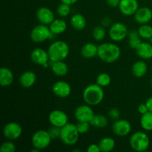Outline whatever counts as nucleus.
<instances>
[{
    "instance_id": "f257e3e1",
    "label": "nucleus",
    "mask_w": 152,
    "mask_h": 152,
    "mask_svg": "<svg viewBox=\"0 0 152 152\" xmlns=\"http://www.w3.org/2000/svg\"><path fill=\"white\" fill-rule=\"evenodd\" d=\"M121 55L120 48L113 42H103L98 46L97 56L105 63H113L119 59Z\"/></svg>"
},
{
    "instance_id": "f03ea898",
    "label": "nucleus",
    "mask_w": 152,
    "mask_h": 152,
    "mask_svg": "<svg viewBox=\"0 0 152 152\" xmlns=\"http://www.w3.org/2000/svg\"><path fill=\"white\" fill-rule=\"evenodd\" d=\"M105 93L102 87L98 84H90L86 86L83 92L85 102L91 106H96L103 100Z\"/></svg>"
},
{
    "instance_id": "7ed1b4c3",
    "label": "nucleus",
    "mask_w": 152,
    "mask_h": 152,
    "mask_svg": "<svg viewBox=\"0 0 152 152\" xmlns=\"http://www.w3.org/2000/svg\"><path fill=\"white\" fill-rule=\"evenodd\" d=\"M69 51L70 48L68 43L61 40L52 42L48 48L50 62L65 60L68 57Z\"/></svg>"
},
{
    "instance_id": "20e7f679",
    "label": "nucleus",
    "mask_w": 152,
    "mask_h": 152,
    "mask_svg": "<svg viewBox=\"0 0 152 152\" xmlns=\"http://www.w3.org/2000/svg\"><path fill=\"white\" fill-rule=\"evenodd\" d=\"M80 135L77 126L68 123L61 128L59 139L65 145H74L78 142Z\"/></svg>"
},
{
    "instance_id": "39448f33",
    "label": "nucleus",
    "mask_w": 152,
    "mask_h": 152,
    "mask_svg": "<svg viewBox=\"0 0 152 152\" xmlns=\"http://www.w3.org/2000/svg\"><path fill=\"white\" fill-rule=\"evenodd\" d=\"M129 143L133 150L137 152L146 151L150 145V138L148 134L142 132H137L132 134Z\"/></svg>"
},
{
    "instance_id": "423d86ee",
    "label": "nucleus",
    "mask_w": 152,
    "mask_h": 152,
    "mask_svg": "<svg viewBox=\"0 0 152 152\" xmlns=\"http://www.w3.org/2000/svg\"><path fill=\"white\" fill-rule=\"evenodd\" d=\"M53 34L49 28L48 25L39 24L36 25L32 30H31V40L36 43L44 42L48 39L51 38Z\"/></svg>"
},
{
    "instance_id": "0eeeda50",
    "label": "nucleus",
    "mask_w": 152,
    "mask_h": 152,
    "mask_svg": "<svg viewBox=\"0 0 152 152\" xmlns=\"http://www.w3.org/2000/svg\"><path fill=\"white\" fill-rule=\"evenodd\" d=\"M52 138L49 134L48 131L39 130L33 134L31 142L34 148L39 150H43L48 148L51 142Z\"/></svg>"
},
{
    "instance_id": "6e6552de",
    "label": "nucleus",
    "mask_w": 152,
    "mask_h": 152,
    "mask_svg": "<svg viewBox=\"0 0 152 152\" xmlns=\"http://www.w3.org/2000/svg\"><path fill=\"white\" fill-rule=\"evenodd\" d=\"M129 31L127 26L125 24L122 22H115L109 28L108 36L113 42H118L123 41L128 37Z\"/></svg>"
},
{
    "instance_id": "1a4fd4ad",
    "label": "nucleus",
    "mask_w": 152,
    "mask_h": 152,
    "mask_svg": "<svg viewBox=\"0 0 152 152\" xmlns=\"http://www.w3.org/2000/svg\"><path fill=\"white\" fill-rule=\"evenodd\" d=\"M94 116L93 109L91 106L88 104L86 105H82L77 107L74 111V117L77 120V122H88L90 123L91 120Z\"/></svg>"
},
{
    "instance_id": "9d476101",
    "label": "nucleus",
    "mask_w": 152,
    "mask_h": 152,
    "mask_svg": "<svg viewBox=\"0 0 152 152\" xmlns=\"http://www.w3.org/2000/svg\"><path fill=\"white\" fill-rule=\"evenodd\" d=\"M48 120L51 126L62 128L68 123V117L65 111L56 109L49 114Z\"/></svg>"
},
{
    "instance_id": "9b49d317",
    "label": "nucleus",
    "mask_w": 152,
    "mask_h": 152,
    "mask_svg": "<svg viewBox=\"0 0 152 152\" xmlns=\"http://www.w3.org/2000/svg\"><path fill=\"white\" fill-rule=\"evenodd\" d=\"M22 134V128L16 122H10L4 126L3 134L4 137L10 140H14L21 137Z\"/></svg>"
},
{
    "instance_id": "f8f14e48",
    "label": "nucleus",
    "mask_w": 152,
    "mask_h": 152,
    "mask_svg": "<svg viewBox=\"0 0 152 152\" xmlns=\"http://www.w3.org/2000/svg\"><path fill=\"white\" fill-rule=\"evenodd\" d=\"M112 132L117 136H127L132 132V125L128 120L124 119H119L113 123Z\"/></svg>"
},
{
    "instance_id": "ddd939ff",
    "label": "nucleus",
    "mask_w": 152,
    "mask_h": 152,
    "mask_svg": "<svg viewBox=\"0 0 152 152\" xmlns=\"http://www.w3.org/2000/svg\"><path fill=\"white\" fill-rule=\"evenodd\" d=\"M52 91L53 94L59 98H66L70 96L72 91L71 86L69 83L63 80L56 82L52 86Z\"/></svg>"
},
{
    "instance_id": "4468645a",
    "label": "nucleus",
    "mask_w": 152,
    "mask_h": 152,
    "mask_svg": "<svg viewBox=\"0 0 152 152\" xmlns=\"http://www.w3.org/2000/svg\"><path fill=\"white\" fill-rule=\"evenodd\" d=\"M118 7L124 16H133L139 9V2L137 0H120Z\"/></svg>"
},
{
    "instance_id": "2eb2a0df",
    "label": "nucleus",
    "mask_w": 152,
    "mask_h": 152,
    "mask_svg": "<svg viewBox=\"0 0 152 152\" xmlns=\"http://www.w3.org/2000/svg\"><path fill=\"white\" fill-rule=\"evenodd\" d=\"M37 20L40 24L49 25L55 19L54 13L47 7H41L38 8L36 13Z\"/></svg>"
},
{
    "instance_id": "dca6fc26",
    "label": "nucleus",
    "mask_w": 152,
    "mask_h": 152,
    "mask_svg": "<svg viewBox=\"0 0 152 152\" xmlns=\"http://www.w3.org/2000/svg\"><path fill=\"white\" fill-rule=\"evenodd\" d=\"M31 59L34 63L38 65L43 66L45 64L50 62L48 50H44L40 48L34 49L31 53Z\"/></svg>"
},
{
    "instance_id": "f3484780",
    "label": "nucleus",
    "mask_w": 152,
    "mask_h": 152,
    "mask_svg": "<svg viewBox=\"0 0 152 152\" xmlns=\"http://www.w3.org/2000/svg\"><path fill=\"white\" fill-rule=\"evenodd\" d=\"M134 16L137 23L140 25L148 24L152 19V10L148 7H139Z\"/></svg>"
},
{
    "instance_id": "a211bd4d",
    "label": "nucleus",
    "mask_w": 152,
    "mask_h": 152,
    "mask_svg": "<svg viewBox=\"0 0 152 152\" xmlns=\"http://www.w3.org/2000/svg\"><path fill=\"white\" fill-rule=\"evenodd\" d=\"M37 81V75L34 71H27L22 73L19 77V83L25 88L32 87Z\"/></svg>"
},
{
    "instance_id": "6ab92c4d",
    "label": "nucleus",
    "mask_w": 152,
    "mask_h": 152,
    "mask_svg": "<svg viewBox=\"0 0 152 152\" xmlns=\"http://www.w3.org/2000/svg\"><path fill=\"white\" fill-rule=\"evenodd\" d=\"M98 46H96L93 42L86 43L82 47L80 53L82 56L85 59H93L95 56H97Z\"/></svg>"
},
{
    "instance_id": "aec40b11",
    "label": "nucleus",
    "mask_w": 152,
    "mask_h": 152,
    "mask_svg": "<svg viewBox=\"0 0 152 152\" xmlns=\"http://www.w3.org/2000/svg\"><path fill=\"white\" fill-rule=\"evenodd\" d=\"M136 53L142 59H150L152 58V45L146 42H142L137 48Z\"/></svg>"
},
{
    "instance_id": "412c9836",
    "label": "nucleus",
    "mask_w": 152,
    "mask_h": 152,
    "mask_svg": "<svg viewBox=\"0 0 152 152\" xmlns=\"http://www.w3.org/2000/svg\"><path fill=\"white\" fill-rule=\"evenodd\" d=\"M14 75L10 69L2 67L0 69V84L3 87H7L13 83Z\"/></svg>"
},
{
    "instance_id": "4be33fe9",
    "label": "nucleus",
    "mask_w": 152,
    "mask_h": 152,
    "mask_svg": "<svg viewBox=\"0 0 152 152\" xmlns=\"http://www.w3.org/2000/svg\"><path fill=\"white\" fill-rule=\"evenodd\" d=\"M51 71L57 77H64L68 73V66L63 61L50 62Z\"/></svg>"
},
{
    "instance_id": "5701e85b",
    "label": "nucleus",
    "mask_w": 152,
    "mask_h": 152,
    "mask_svg": "<svg viewBox=\"0 0 152 152\" xmlns=\"http://www.w3.org/2000/svg\"><path fill=\"white\" fill-rule=\"evenodd\" d=\"M49 28L53 35H59L66 31L67 23L62 19H55L49 25Z\"/></svg>"
},
{
    "instance_id": "b1692460",
    "label": "nucleus",
    "mask_w": 152,
    "mask_h": 152,
    "mask_svg": "<svg viewBox=\"0 0 152 152\" xmlns=\"http://www.w3.org/2000/svg\"><path fill=\"white\" fill-rule=\"evenodd\" d=\"M148 66L144 61L139 60L135 62L132 67V74L137 78H141L146 74Z\"/></svg>"
},
{
    "instance_id": "393cba45",
    "label": "nucleus",
    "mask_w": 152,
    "mask_h": 152,
    "mask_svg": "<svg viewBox=\"0 0 152 152\" xmlns=\"http://www.w3.org/2000/svg\"><path fill=\"white\" fill-rule=\"evenodd\" d=\"M70 22H71V26L77 31L84 30L87 25L86 17L81 13H75L73 15L70 19Z\"/></svg>"
},
{
    "instance_id": "a878e982",
    "label": "nucleus",
    "mask_w": 152,
    "mask_h": 152,
    "mask_svg": "<svg viewBox=\"0 0 152 152\" xmlns=\"http://www.w3.org/2000/svg\"><path fill=\"white\" fill-rule=\"evenodd\" d=\"M127 37L129 47L132 48V49H134V50H136L137 48L142 42V40H141L142 38L140 36L138 31H136V30L129 31Z\"/></svg>"
},
{
    "instance_id": "bb28decb",
    "label": "nucleus",
    "mask_w": 152,
    "mask_h": 152,
    "mask_svg": "<svg viewBox=\"0 0 152 152\" xmlns=\"http://www.w3.org/2000/svg\"><path fill=\"white\" fill-rule=\"evenodd\" d=\"M100 151L102 152H110L112 151L116 145L115 140L112 137H105L102 138L99 140V143Z\"/></svg>"
},
{
    "instance_id": "cd10ccee",
    "label": "nucleus",
    "mask_w": 152,
    "mask_h": 152,
    "mask_svg": "<svg viewBox=\"0 0 152 152\" xmlns=\"http://www.w3.org/2000/svg\"><path fill=\"white\" fill-rule=\"evenodd\" d=\"M92 126L97 129H104L108 123L107 117L104 114H94V117L90 122Z\"/></svg>"
},
{
    "instance_id": "c85d7f7f",
    "label": "nucleus",
    "mask_w": 152,
    "mask_h": 152,
    "mask_svg": "<svg viewBox=\"0 0 152 152\" xmlns=\"http://www.w3.org/2000/svg\"><path fill=\"white\" fill-rule=\"evenodd\" d=\"M140 126L142 129L146 132L152 131V112L148 111L145 114H142L140 118Z\"/></svg>"
},
{
    "instance_id": "c756f323",
    "label": "nucleus",
    "mask_w": 152,
    "mask_h": 152,
    "mask_svg": "<svg viewBox=\"0 0 152 152\" xmlns=\"http://www.w3.org/2000/svg\"><path fill=\"white\" fill-rule=\"evenodd\" d=\"M140 36L142 39H148L152 38V26L148 24L141 25L137 30Z\"/></svg>"
},
{
    "instance_id": "7c9ffc66",
    "label": "nucleus",
    "mask_w": 152,
    "mask_h": 152,
    "mask_svg": "<svg viewBox=\"0 0 152 152\" xmlns=\"http://www.w3.org/2000/svg\"><path fill=\"white\" fill-rule=\"evenodd\" d=\"M106 36V31H105V28L102 25H98L95 27L92 31V37L97 42L102 41L105 38Z\"/></svg>"
},
{
    "instance_id": "2f4dec72",
    "label": "nucleus",
    "mask_w": 152,
    "mask_h": 152,
    "mask_svg": "<svg viewBox=\"0 0 152 152\" xmlns=\"http://www.w3.org/2000/svg\"><path fill=\"white\" fill-rule=\"evenodd\" d=\"M96 84L100 86L101 87H107L111 84V78L110 75L107 73H101L96 77Z\"/></svg>"
},
{
    "instance_id": "473e14b6",
    "label": "nucleus",
    "mask_w": 152,
    "mask_h": 152,
    "mask_svg": "<svg viewBox=\"0 0 152 152\" xmlns=\"http://www.w3.org/2000/svg\"><path fill=\"white\" fill-rule=\"evenodd\" d=\"M56 12L60 17H67L71 13V5L65 3H61L56 8Z\"/></svg>"
},
{
    "instance_id": "72a5a7b5",
    "label": "nucleus",
    "mask_w": 152,
    "mask_h": 152,
    "mask_svg": "<svg viewBox=\"0 0 152 152\" xmlns=\"http://www.w3.org/2000/svg\"><path fill=\"white\" fill-rule=\"evenodd\" d=\"M1 152H15L16 151V145L11 141H7L3 142L0 146Z\"/></svg>"
},
{
    "instance_id": "f704fd0d",
    "label": "nucleus",
    "mask_w": 152,
    "mask_h": 152,
    "mask_svg": "<svg viewBox=\"0 0 152 152\" xmlns=\"http://www.w3.org/2000/svg\"><path fill=\"white\" fill-rule=\"evenodd\" d=\"M76 126H77V128L80 134H86L89 132L91 125L88 122H78Z\"/></svg>"
},
{
    "instance_id": "c9c22d12",
    "label": "nucleus",
    "mask_w": 152,
    "mask_h": 152,
    "mask_svg": "<svg viewBox=\"0 0 152 152\" xmlns=\"http://www.w3.org/2000/svg\"><path fill=\"white\" fill-rule=\"evenodd\" d=\"M48 131L49 134L51 137L52 140H56L57 138H59V137H60L61 128L51 126V127L49 128V129Z\"/></svg>"
},
{
    "instance_id": "e433bc0d",
    "label": "nucleus",
    "mask_w": 152,
    "mask_h": 152,
    "mask_svg": "<svg viewBox=\"0 0 152 152\" xmlns=\"http://www.w3.org/2000/svg\"><path fill=\"white\" fill-rule=\"evenodd\" d=\"M108 117L111 120L116 121V120H119L120 117V112L119 111L118 108H112L109 110L108 111Z\"/></svg>"
},
{
    "instance_id": "4c0bfd02",
    "label": "nucleus",
    "mask_w": 152,
    "mask_h": 152,
    "mask_svg": "<svg viewBox=\"0 0 152 152\" xmlns=\"http://www.w3.org/2000/svg\"><path fill=\"white\" fill-rule=\"evenodd\" d=\"M87 151L88 152H99L100 151V148H99V145L98 144H91L88 146Z\"/></svg>"
},
{
    "instance_id": "58836bf2",
    "label": "nucleus",
    "mask_w": 152,
    "mask_h": 152,
    "mask_svg": "<svg viewBox=\"0 0 152 152\" xmlns=\"http://www.w3.org/2000/svg\"><path fill=\"white\" fill-rule=\"evenodd\" d=\"M111 18L107 16V17L103 18L101 22V25L103 26L104 28H107V27H111Z\"/></svg>"
},
{
    "instance_id": "ea45409f",
    "label": "nucleus",
    "mask_w": 152,
    "mask_h": 152,
    "mask_svg": "<svg viewBox=\"0 0 152 152\" xmlns=\"http://www.w3.org/2000/svg\"><path fill=\"white\" fill-rule=\"evenodd\" d=\"M138 111H139L140 114H144L145 113H147L148 111V107H147L146 104L145 103H142L138 106Z\"/></svg>"
},
{
    "instance_id": "a19ab883",
    "label": "nucleus",
    "mask_w": 152,
    "mask_h": 152,
    "mask_svg": "<svg viewBox=\"0 0 152 152\" xmlns=\"http://www.w3.org/2000/svg\"><path fill=\"white\" fill-rule=\"evenodd\" d=\"M106 2L109 7H118L120 4V0H106Z\"/></svg>"
},
{
    "instance_id": "79ce46f5",
    "label": "nucleus",
    "mask_w": 152,
    "mask_h": 152,
    "mask_svg": "<svg viewBox=\"0 0 152 152\" xmlns=\"http://www.w3.org/2000/svg\"><path fill=\"white\" fill-rule=\"evenodd\" d=\"M145 104H146L147 107H148V111H151L152 112V96L148 98V99L145 102Z\"/></svg>"
},
{
    "instance_id": "37998d69",
    "label": "nucleus",
    "mask_w": 152,
    "mask_h": 152,
    "mask_svg": "<svg viewBox=\"0 0 152 152\" xmlns=\"http://www.w3.org/2000/svg\"><path fill=\"white\" fill-rule=\"evenodd\" d=\"M78 0H60V1L62 3H65V4H68L69 5H72L74 4L76 2H77Z\"/></svg>"
}]
</instances>
